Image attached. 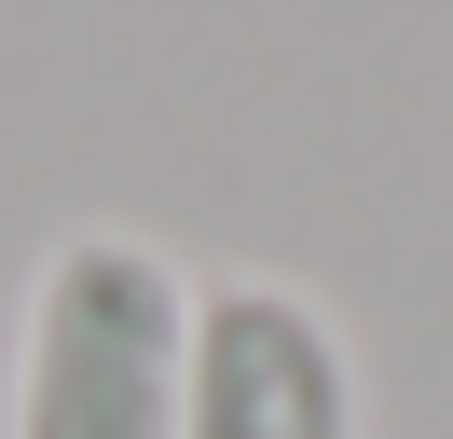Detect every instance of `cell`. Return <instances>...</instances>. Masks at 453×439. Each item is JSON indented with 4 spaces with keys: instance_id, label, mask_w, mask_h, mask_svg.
<instances>
[{
    "instance_id": "6da1fadb",
    "label": "cell",
    "mask_w": 453,
    "mask_h": 439,
    "mask_svg": "<svg viewBox=\"0 0 453 439\" xmlns=\"http://www.w3.org/2000/svg\"><path fill=\"white\" fill-rule=\"evenodd\" d=\"M193 274L151 234H56L14 329V439H179Z\"/></svg>"
},
{
    "instance_id": "7a4b0ae2",
    "label": "cell",
    "mask_w": 453,
    "mask_h": 439,
    "mask_svg": "<svg viewBox=\"0 0 453 439\" xmlns=\"http://www.w3.org/2000/svg\"><path fill=\"white\" fill-rule=\"evenodd\" d=\"M179 439H357V343L288 274H193Z\"/></svg>"
}]
</instances>
